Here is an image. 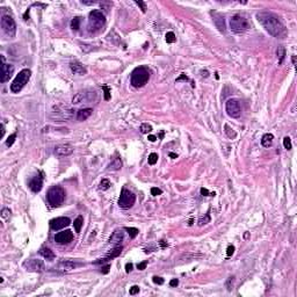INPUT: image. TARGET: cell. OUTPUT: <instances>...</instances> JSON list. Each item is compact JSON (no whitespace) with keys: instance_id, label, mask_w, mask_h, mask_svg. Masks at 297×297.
Returning <instances> with one entry per match:
<instances>
[{"instance_id":"obj_1","label":"cell","mask_w":297,"mask_h":297,"mask_svg":"<svg viewBox=\"0 0 297 297\" xmlns=\"http://www.w3.org/2000/svg\"><path fill=\"white\" fill-rule=\"evenodd\" d=\"M255 16L260 24L272 36L276 37V38H283L287 36V29L279 16H276L270 12H259L257 13Z\"/></svg>"},{"instance_id":"obj_2","label":"cell","mask_w":297,"mask_h":297,"mask_svg":"<svg viewBox=\"0 0 297 297\" xmlns=\"http://www.w3.org/2000/svg\"><path fill=\"white\" fill-rule=\"evenodd\" d=\"M106 24V16L100 9L92 11L88 15V26L87 30L89 34H97L104 29Z\"/></svg>"},{"instance_id":"obj_3","label":"cell","mask_w":297,"mask_h":297,"mask_svg":"<svg viewBox=\"0 0 297 297\" xmlns=\"http://www.w3.org/2000/svg\"><path fill=\"white\" fill-rule=\"evenodd\" d=\"M150 70L146 66H138L136 67L134 71L131 72L130 75V84L134 86L135 88H139L143 87L148 84V79H150Z\"/></svg>"},{"instance_id":"obj_4","label":"cell","mask_w":297,"mask_h":297,"mask_svg":"<svg viewBox=\"0 0 297 297\" xmlns=\"http://www.w3.org/2000/svg\"><path fill=\"white\" fill-rule=\"evenodd\" d=\"M230 28L235 34H244L251 28V24L245 15L235 14L230 19Z\"/></svg>"},{"instance_id":"obj_5","label":"cell","mask_w":297,"mask_h":297,"mask_svg":"<svg viewBox=\"0 0 297 297\" xmlns=\"http://www.w3.org/2000/svg\"><path fill=\"white\" fill-rule=\"evenodd\" d=\"M65 190L60 186H52L46 193V200L51 207H59L65 200Z\"/></svg>"},{"instance_id":"obj_6","label":"cell","mask_w":297,"mask_h":297,"mask_svg":"<svg viewBox=\"0 0 297 297\" xmlns=\"http://www.w3.org/2000/svg\"><path fill=\"white\" fill-rule=\"evenodd\" d=\"M30 77H31V71H30L29 69H23V70H21L19 72V74L15 77L13 82L11 84V91H12V93H19L28 84Z\"/></svg>"},{"instance_id":"obj_7","label":"cell","mask_w":297,"mask_h":297,"mask_svg":"<svg viewBox=\"0 0 297 297\" xmlns=\"http://www.w3.org/2000/svg\"><path fill=\"white\" fill-rule=\"evenodd\" d=\"M74 115V110L64 107V106H56L53 107V110L51 111L50 116L51 119L56 120V121H64V120H71Z\"/></svg>"},{"instance_id":"obj_8","label":"cell","mask_w":297,"mask_h":297,"mask_svg":"<svg viewBox=\"0 0 297 297\" xmlns=\"http://www.w3.org/2000/svg\"><path fill=\"white\" fill-rule=\"evenodd\" d=\"M136 202V195L126 188H122L119 199V206L122 209H130Z\"/></svg>"},{"instance_id":"obj_9","label":"cell","mask_w":297,"mask_h":297,"mask_svg":"<svg viewBox=\"0 0 297 297\" xmlns=\"http://www.w3.org/2000/svg\"><path fill=\"white\" fill-rule=\"evenodd\" d=\"M1 28L4 30V33L13 38L16 34V24H15L14 19L11 15H2L1 18Z\"/></svg>"},{"instance_id":"obj_10","label":"cell","mask_w":297,"mask_h":297,"mask_svg":"<svg viewBox=\"0 0 297 297\" xmlns=\"http://www.w3.org/2000/svg\"><path fill=\"white\" fill-rule=\"evenodd\" d=\"M225 110L228 115L232 119H239L241 115V107L240 102L237 99H229L225 104Z\"/></svg>"},{"instance_id":"obj_11","label":"cell","mask_w":297,"mask_h":297,"mask_svg":"<svg viewBox=\"0 0 297 297\" xmlns=\"http://www.w3.org/2000/svg\"><path fill=\"white\" fill-rule=\"evenodd\" d=\"M97 93L95 91H88V89H85V91H81V92H78L75 95L72 99V104H81V102H88L91 101L93 97H95Z\"/></svg>"},{"instance_id":"obj_12","label":"cell","mask_w":297,"mask_h":297,"mask_svg":"<svg viewBox=\"0 0 297 297\" xmlns=\"http://www.w3.org/2000/svg\"><path fill=\"white\" fill-rule=\"evenodd\" d=\"M23 267L29 272H43L44 270V263L40 259H29L23 262Z\"/></svg>"},{"instance_id":"obj_13","label":"cell","mask_w":297,"mask_h":297,"mask_svg":"<svg viewBox=\"0 0 297 297\" xmlns=\"http://www.w3.org/2000/svg\"><path fill=\"white\" fill-rule=\"evenodd\" d=\"M28 187H29V189L33 193L41 192V189L43 187V174L40 172L35 177H33L31 180L29 181V184H28Z\"/></svg>"},{"instance_id":"obj_14","label":"cell","mask_w":297,"mask_h":297,"mask_svg":"<svg viewBox=\"0 0 297 297\" xmlns=\"http://www.w3.org/2000/svg\"><path fill=\"white\" fill-rule=\"evenodd\" d=\"M70 223H71V219H70L69 217H57V218L51 219L49 224H50L51 230L58 231V230L64 229V228H66V226H69Z\"/></svg>"},{"instance_id":"obj_15","label":"cell","mask_w":297,"mask_h":297,"mask_svg":"<svg viewBox=\"0 0 297 297\" xmlns=\"http://www.w3.org/2000/svg\"><path fill=\"white\" fill-rule=\"evenodd\" d=\"M73 232L71 230H65V231H62V232H58V233H56V236H55V241L57 243V244H69V243H71L72 240H73Z\"/></svg>"},{"instance_id":"obj_16","label":"cell","mask_w":297,"mask_h":297,"mask_svg":"<svg viewBox=\"0 0 297 297\" xmlns=\"http://www.w3.org/2000/svg\"><path fill=\"white\" fill-rule=\"evenodd\" d=\"M74 148L71 144H59V145H56L55 150H53V153L57 157H67L71 156L73 153Z\"/></svg>"},{"instance_id":"obj_17","label":"cell","mask_w":297,"mask_h":297,"mask_svg":"<svg viewBox=\"0 0 297 297\" xmlns=\"http://www.w3.org/2000/svg\"><path fill=\"white\" fill-rule=\"evenodd\" d=\"M14 73V66L11 65V64H6V63H2L1 64V74H0V81L6 82L11 79V77Z\"/></svg>"},{"instance_id":"obj_18","label":"cell","mask_w":297,"mask_h":297,"mask_svg":"<svg viewBox=\"0 0 297 297\" xmlns=\"http://www.w3.org/2000/svg\"><path fill=\"white\" fill-rule=\"evenodd\" d=\"M123 239H124V232H123V230H115L111 233L110 238H109V243H110L111 245L117 246V245H121V243L123 241Z\"/></svg>"},{"instance_id":"obj_19","label":"cell","mask_w":297,"mask_h":297,"mask_svg":"<svg viewBox=\"0 0 297 297\" xmlns=\"http://www.w3.org/2000/svg\"><path fill=\"white\" fill-rule=\"evenodd\" d=\"M70 69H71V71L75 74H79V75H84V74L87 73V71H86V69L84 67L80 62H78V60H74V62H71L70 63Z\"/></svg>"},{"instance_id":"obj_20","label":"cell","mask_w":297,"mask_h":297,"mask_svg":"<svg viewBox=\"0 0 297 297\" xmlns=\"http://www.w3.org/2000/svg\"><path fill=\"white\" fill-rule=\"evenodd\" d=\"M93 109L92 108H82L77 111V120L78 121H85L92 115Z\"/></svg>"},{"instance_id":"obj_21","label":"cell","mask_w":297,"mask_h":297,"mask_svg":"<svg viewBox=\"0 0 297 297\" xmlns=\"http://www.w3.org/2000/svg\"><path fill=\"white\" fill-rule=\"evenodd\" d=\"M122 160L120 157H116L111 160V163L108 165V171H120L122 168Z\"/></svg>"},{"instance_id":"obj_22","label":"cell","mask_w":297,"mask_h":297,"mask_svg":"<svg viewBox=\"0 0 297 297\" xmlns=\"http://www.w3.org/2000/svg\"><path fill=\"white\" fill-rule=\"evenodd\" d=\"M40 254L46 259L48 261H52V260L56 258V254L53 253V251H51L50 248H48V247H43V248H41L40 250Z\"/></svg>"},{"instance_id":"obj_23","label":"cell","mask_w":297,"mask_h":297,"mask_svg":"<svg viewBox=\"0 0 297 297\" xmlns=\"http://www.w3.org/2000/svg\"><path fill=\"white\" fill-rule=\"evenodd\" d=\"M77 266H78V265H77L75 262L67 260V261H62V262H60L59 263V269L64 270V272H70V270H73Z\"/></svg>"},{"instance_id":"obj_24","label":"cell","mask_w":297,"mask_h":297,"mask_svg":"<svg viewBox=\"0 0 297 297\" xmlns=\"http://www.w3.org/2000/svg\"><path fill=\"white\" fill-rule=\"evenodd\" d=\"M273 141H274V136L272 134H265L261 138V145L263 148H270L273 145Z\"/></svg>"},{"instance_id":"obj_25","label":"cell","mask_w":297,"mask_h":297,"mask_svg":"<svg viewBox=\"0 0 297 297\" xmlns=\"http://www.w3.org/2000/svg\"><path fill=\"white\" fill-rule=\"evenodd\" d=\"M122 250H123L122 245L114 246L113 250H110V252L106 255V258L108 260H111V259H114V258H117L120 254H121V252H122Z\"/></svg>"},{"instance_id":"obj_26","label":"cell","mask_w":297,"mask_h":297,"mask_svg":"<svg viewBox=\"0 0 297 297\" xmlns=\"http://www.w3.org/2000/svg\"><path fill=\"white\" fill-rule=\"evenodd\" d=\"M214 21H215L216 27L221 30V31L224 33L225 31V22H224V18H223L222 15H217L215 19H214Z\"/></svg>"},{"instance_id":"obj_27","label":"cell","mask_w":297,"mask_h":297,"mask_svg":"<svg viewBox=\"0 0 297 297\" xmlns=\"http://www.w3.org/2000/svg\"><path fill=\"white\" fill-rule=\"evenodd\" d=\"M82 224H84V218H82V216H78L75 219H74V230L77 233H79L80 231H81V228H82Z\"/></svg>"},{"instance_id":"obj_28","label":"cell","mask_w":297,"mask_h":297,"mask_svg":"<svg viewBox=\"0 0 297 297\" xmlns=\"http://www.w3.org/2000/svg\"><path fill=\"white\" fill-rule=\"evenodd\" d=\"M224 133H225V135H226L229 138H231V139L236 138V136H237L236 131H235L232 128H230L229 124H225V126H224Z\"/></svg>"},{"instance_id":"obj_29","label":"cell","mask_w":297,"mask_h":297,"mask_svg":"<svg viewBox=\"0 0 297 297\" xmlns=\"http://www.w3.org/2000/svg\"><path fill=\"white\" fill-rule=\"evenodd\" d=\"M276 53H277V58H279V65H281L283 63V60H284V57H286V50H284V48H282V46L277 48Z\"/></svg>"},{"instance_id":"obj_30","label":"cell","mask_w":297,"mask_h":297,"mask_svg":"<svg viewBox=\"0 0 297 297\" xmlns=\"http://www.w3.org/2000/svg\"><path fill=\"white\" fill-rule=\"evenodd\" d=\"M110 186H111V184L108 179H102L101 182H100V185H99V189H100V190H107V189L110 188Z\"/></svg>"},{"instance_id":"obj_31","label":"cell","mask_w":297,"mask_h":297,"mask_svg":"<svg viewBox=\"0 0 297 297\" xmlns=\"http://www.w3.org/2000/svg\"><path fill=\"white\" fill-rule=\"evenodd\" d=\"M80 22H81V19H80L79 16L73 18L72 21H71V28L73 30H78L80 28Z\"/></svg>"},{"instance_id":"obj_32","label":"cell","mask_w":297,"mask_h":297,"mask_svg":"<svg viewBox=\"0 0 297 297\" xmlns=\"http://www.w3.org/2000/svg\"><path fill=\"white\" fill-rule=\"evenodd\" d=\"M139 131L142 134H150L152 131V126L148 123H142L141 126H139Z\"/></svg>"},{"instance_id":"obj_33","label":"cell","mask_w":297,"mask_h":297,"mask_svg":"<svg viewBox=\"0 0 297 297\" xmlns=\"http://www.w3.org/2000/svg\"><path fill=\"white\" fill-rule=\"evenodd\" d=\"M124 230L129 233V236L131 239H134V238L137 237V235L139 233V230L138 229H136V228H124Z\"/></svg>"},{"instance_id":"obj_34","label":"cell","mask_w":297,"mask_h":297,"mask_svg":"<svg viewBox=\"0 0 297 297\" xmlns=\"http://www.w3.org/2000/svg\"><path fill=\"white\" fill-rule=\"evenodd\" d=\"M210 221H211L210 214H209V212H207V214H206V217L203 216V217H201V218H200V221H199V225H200V226H203V225H206V224L210 223Z\"/></svg>"},{"instance_id":"obj_35","label":"cell","mask_w":297,"mask_h":297,"mask_svg":"<svg viewBox=\"0 0 297 297\" xmlns=\"http://www.w3.org/2000/svg\"><path fill=\"white\" fill-rule=\"evenodd\" d=\"M166 42L167 43H174L175 41H177V37H175V34L173 33V31H168L167 34H166Z\"/></svg>"},{"instance_id":"obj_36","label":"cell","mask_w":297,"mask_h":297,"mask_svg":"<svg viewBox=\"0 0 297 297\" xmlns=\"http://www.w3.org/2000/svg\"><path fill=\"white\" fill-rule=\"evenodd\" d=\"M158 155L157 153H151L150 156H148V165H156L157 164V161H158Z\"/></svg>"},{"instance_id":"obj_37","label":"cell","mask_w":297,"mask_h":297,"mask_svg":"<svg viewBox=\"0 0 297 297\" xmlns=\"http://www.w3.org/2000/svg\"><path fill=\"white\" fill-rule=\"evenodd\" d=\"M15 139H16V134H12L7 139H6V145H7L8 148H11V146L14 144Z\"/></svg>"},{"instance_id":"obj_38","label":"cell","mask_w":297,"mask_h":297,"mask_svg":"<svg viewBox=\"0 0 297 297\" xmlns=\"http://www.w3.org/2000/svg\"><path fill=\"white\" fill-rule=\"evenodd\" d=\"M283 146H284V148H287V150H291V148H292V145H291V139H290L288 136L283 138Z\"/></svg>"},{"instance_id":"obj_39","label":"cell","mask_w":297,"mask_h":297,"mask_svg":"<svg viewBox=\"0 0 297 297\" xmlns=\"http://www.w3.org/2000/svg\"><path fill=\"white\" fill-rule=\"evenodd\" d=\"M9 216H11V210L8 208H4L1 210V217H2L4 219H8Z\"/></svg>"},{"instance_id":"obj_40","label":"cell","mask_w":297,"mask_h":297,"mask_svg":"<svg viewBox=\"0 0 297 297\" xmlns=\"http://www.w3.org/2000/svg\"><path fill=\"white\" fill-rule=\"evenodd\" d=\"M102 89L104 91V100H109L110 99V88L108 86H102Z\"/></svg>"},{"instance_id":"obj_41","label":"cell","mask_w":297,"mask_h":297,"mask_svg":"<svg viewBox=\"0 0 297 297\" xmlns=\"http://www.w3.org/2000/svg\"><path fill=\"white\" fill-rule=\"evenodd\" d=\"M136 5L141 8L143 13H146V9H148V7H146V4H145L144 1H136Z\"/></svg>"},{"instance_id":"obj_42","label":"cell","mask_w":297,"mask_h":297,"mask_svg":"<svg viewBox=\"0 0 297 297\" xmlns=\"http://www.w3.org/2000/svg\"><path fill=\"white\" fill-rule=\"evenodd\" d=\"M161 194H163V190H161V189H159V188H157V187H152V188H151V195L158 196V195H161Z\"/></svg>"},{"instance_id":"obj_43","label":"cell","mask_w":297,"mask_h":297,"mask_svg":"<svg viewBox=\"0 0 297 297\" xmlns=\"http://www.w3.org/2000/svg\"><path fill=\"white\" fill-rule=\"evenodd\" d=\"M200 192H201V195H202V196H215L216 195L215 193H210L207 188H201Z\"/></svg>"},{"instance_id":"obj_44","label":"cell","mask_w":297,"mask_h":297,"mask_svg":"<svg viewBox=\"0 0 297 297\" xmlns=\"http://www.w3.org/2000/svg\"><path fill=\"white\" fill-rule=\"evenodd\" d=\"M233 253H235V246L229 245L228 246V248H226V257L230 258V257H232Z\"/></svg>"},{"instance_id":"obj_45","label":"cell","mask_w":297,"mask_h":297,"mask_svg":"<svg viewBox=\"0 0 297 297\" xmlns=\"http://www.w3.org/2000/svg\"><path fill=\"white\" fill-rule=\"evenodd\" d=\"M152 281H153V283H156V284H163L164 279L160 277V276H153L152 277Z\"/></svg>"},{"instance_id":"obj_46","label":"cell","mask_w":297,"mask_h":297,"mask_svg":"<svg viewBox=\"0 0 297 297\" xmlns=\"http://www.w3.org/2000/svg\"><path fill=\"white\" fill-rule=\"evenodd\" d=\"M177 82H180V81H189V78L186 75L185 73H181L180 74V77H179L178 79L175 80Z\"/></svg>"},{"instance_id":"obj_47","label":"cell","mask_w":297,"mask_h":297,"mask_svg":"<svg viewBox=\"0 0 297 297\" xmlns=\"http://www.w3.org/2000/svg\"><path fill=\"white\" fill-rule=\"evenodd\" d=\"M129 292H130V295H136V294H138V292H139V287H138V286L131 287Z\"/></svg>"},{"instance_id":"obj_48","label":"cell","mask_w":297,"mask_h":297,"mask_svg":"<svg viewBox=\"0 0 297 297\" xmlns=\"http://www.w3.org/2000/svg\"><path fill=\"white\" fill-rule=\"evenodd\" d=\"M148 266V261H143V262H139L138 265H137V268L139 269V270H144L145 268Z\"/></svg>"},{"instance_id":"obj_49","label":"cell","mask_w":297,"mask_h":297,"mask_svg":"<svg viewBox=\"0 0 297 297\" xmlns=\"http://www.w3.org/2000/svg\"><path fill=\"white\" fill-rule=\"evenodd\" d=\"M233 280H235V277H233V276H230V277L228 279V281H226V287H228V290H231V283H233Z\"/></svg>"},{"instance_id":"obj_50","label":"cell","mask_w":297,"mask_h":297,"mask_svg":"<svg viewBox=\"0 0 297 297\" xmlns=\"http://www.w3.org/2000/svg\"><path fill=\"white\" fill-rule=\"evenodd\" d=\"M109 269H110V265H107V266L101 268V273L102 274H108L109 273Z\"/></svg>"},{"instance_id":"obj_51","label":"cell","mask_w":297,"mask_h":297,"mask_svg":"<svg viewBox=\"0 0 297 297\" xmlns=\"http://www.w3.org/2000/svg\"><path fill=\"white\" fill-rule=\"evenodd\" d=\"M133 268H134V265H133V263H130V262L126 263V273H130V272L133 270Z\"/></svg>"},{"instance_id":"obj_52","label":"cell","mask_w":297,"mask_h":297,"mask_svg":"<svg viewBox=\"0 0 297 297\" xmlns=\"http://www.w3.org/2000/svg\"><path fill=\"white\" fill-rule=\"evenodd\" d=\"M178 284H179V280H178V279H173V280H171V281H170V286H171V287H177Z\"/></svg>"},{"instance_id":"obj_53","label":"cell","mask_w":297,"mask_h":297,"mask_svg":"<svg viewBox=\"0 0 297 297\" xmlns=\"http://www.w3.org/2000/svg\"><path fill=\"white\" fill-rule=\"evenodd\" d=\"M159 244H160V246H161L163 248H165V247H167V246H168L167 241H165V240H160V241H159Z\"/></svg>"},{"instance_id":"obj_54","label":"cell","mask_w":297,"mask_h":297,"mask_svg":"<svg viewBox=\"0 0 297 297\" xmlns=\"http://www.w3.org/2000/svg\"><path fill=\"white\" fill-rule=\"evenodd\" d=\"M81 4L89 6V5H94V4H97V1H81Z\"/></svg>"},{"instance_id":"obj_55","label":"cell","mask_w":297,"mask_h":297,"mask_svg":"<svg viewBox=\"0 0 297 297\" xmlns=\"http://www.w3.org/2000/svg\"><path fill=\"white\" fill-rule=\"evenodd\" d=\"M148 139L150 142H156L157 141V137H156V136H153V135H148Z\"/></svg>"},{"instance_id":"obj_56","label":"cell","mask_w":297,"mask_h":297,"mask_svg":"<svg viewBox=\"0 0 297 297\" xmlns=\"http://www.w3.org/2000/svg\"><path fill=\"white\" fill-rule=\"evenodd\" d=\"M4 135H5V126H4V124H1V135H0V136H1V138L4 137Z\"/></svg>"},{"instance_id":"obj_57","label":"cell","mask_w":297,"mask_h":297,"mask_svg":"<svg viewBox=\"0 0 297 297\" xmlns=\"http://www.w3.org/2000/svg\"><path fill=\"white\" fill-rule=\"evenodd\" d=\"M168 156L171 157L172 159H175V158H178V155H175V153H173V152H170V153H168Z\"/></svg>"},{"instance_id":"obj_58","label":"cell","mask_w":297,"mask_h":297,"mask_svg":"<svg viewBox=\"0 0 297 297\" xmlns=\"http://www.w3.org/2000/svg\"><path fill=\"white\" fill-rule=\"evenodd\" d=\"M201 73H203V74H202V77H206V78H207V77L209 75L208 71H201Z\"/></svg>"},{"instance_id":"obj_59","label":"cell","mask_w":297,"mask_h":297,"mask_svg":"<svg viewBox=\"0 0 297 297\" xmlns=\"http://www.w3.org/2000/svg\"><path fill=\"white\" fill-rule=\"evenodd\" d=\"M292 63H294V64L296 63V58H295V56H292Z\"/></svg>"}]
</instances>
